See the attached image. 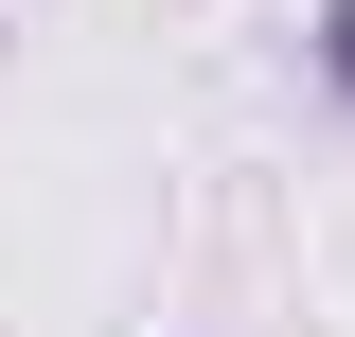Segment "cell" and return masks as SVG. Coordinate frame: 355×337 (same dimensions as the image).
Instances as JSON below:
<instances>
[{"instance_id":"6da1fadb","label":"cell","mask_w":355,"mask_h":337,"mask_svg":"<svg viewBox=\"0 0 355 337\" xmlns=\"http://www.w3.org/2000/svg\"><path fill=\"white\" fill-rule=\"evenodd\" d=\"M320 89L355 107V0H320Z\"/></svg>"}]
</instances>
